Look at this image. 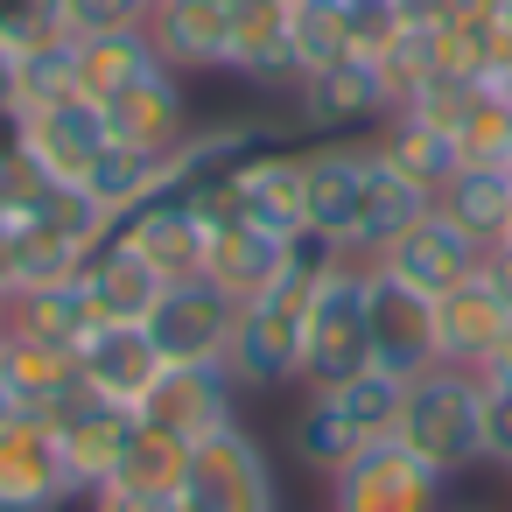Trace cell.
Listing matches in <instances>:
<instances>
[{
  "label": "cell",
  "instance_id": "1",
  "mask_svg": "<svg viewBox=\"0 0 512 512\" xmlns=\"http://www.w3.org/2000/svg\"><path fill=\"white\" fill-rule=\"evenodd\" d=\"M365 288L372 267L344 260L309 288V316H302V393L344 386L351 372L372 365V323H365Z\"/></svg>",
  "mask_w": 512,
  "mask_h": 512
},
{
  "label": "cell",
  "instance_id": "2",
  "mask_svg": "<svg viewBox=\"0 0 512 512\" xmlns=\"http://www.w3.org/2000/svg\"><path fill=\"white\" fill-rule=\"evenodd\" d=\"M477 393L484 379L463 372V365H428L421 379H407V407H400V442L435 463L442 477H463L484 463V442H477Z\"/></svg>",
  "mask_w": 512,
  "mask_h": 512
},
{
  "label": "cell",
  "instance_id": "3",
  "mask_svg": "<svg viewBox=\"0 0 512 512\" xmlns=\"http://www.w3.org/2000/svg\"><path fill=\"white\" fill-rule=\"evenodd\" d=\"M302 316H309V288H295V281L239 302V323L225 344V372L239 379V393L302 386Z\"/></svg>",
  "mask_w": 512,
  "mask_h": 512
},
{
  "label": "cell",
  "instance_id": "4",
  "mask_svg": "<svg viewBox=\"0 0 512 512\" xmlns=\"http://www.w3.org/2000/svg\"><path fill=\"white\" fill-rule=\"evenodd\" d=\"M176 512H281L274 456L260 449V435L246 421H232V428H218L211 442L190 449Z\"/></svg>",
  "mask_w": 512,
  "mask_h": 512
},
{
  "label": "cell",
  "instance_id": "5",
  "mask_svg": "<svg viewBox=\"0 0 512 512\" xmlns=\"http://www.w3.org/2000/svg\"><path fill=\"white\" fill-rule=\"evenodd\" d=\"M442 470L421 463L400 435L365 442L337 477H330V512H442Z\"/></svg>",
  "mask_w": 512,
  "mask_h": 512
},
{
  "label": "cell",
  "instance_id": "6",
  "mask_svg": "<svg viewBox=\"0 0 512 512\" xmlns=\"http://www.w3.org/2000/svg\"><path fill=\"white\" fill-rule=\"evenodd\" d=\"M288 106H295V127L309 141H351V134H372L393 113V92H386L372 57H337V64L309 71Z\"/></svg>",
  "mask_w": 512,
  "mask_h": 512
},
{
  "label": "cell",
  "instance_id": "7",
  "mask_svg": "<svg viewBox=\"0 0 512 512\" xmlns=\"http://www.w3.org/2000/svg\"><path fill=\"white\" fill-rule=\"evenodd\" d=\"M85 505V484L71 477L57 435L43 414L0 421V512H71Z\"/></svg>",
  "mask_w": 512,
  "mask_h": 512
},
{
  "label": "cell",
  "instance_id": "8",
  "mask_svg": "<svg viewBox=\"0 0 512 512\" xmlns=\"http://www.w3.org/2000/svg\"><path fill=\"white\" fill-rule=\"evenodd\" d=\"M372 169H379L372 134H351V141H302V204H309V232H323V239H337V246L351 253V232H358Z\"/></svg>",
  "mask_w": 512,
  "mask_h": 512
},
{
  "label": "cell",
  "instance_id": "9",
  "mask_svg": "<svg viewBox=\"0 0 512 512\" xmlns=\"http://www.w3.org/2000/svg\"><path fill=\"white\" fill-rule=\"evenodd\" d=\"M15 141H22V155L50 176V183H85L92 176V162L113 148V127H106V113L92 106V99H43V106H22L15 113Z\"/></svg>",
  "mask_w": 512,
  "mask_h": 512
},
{
  "label": "cell",
  "instance_id": "10",
  "mask_svg": "<svg viewBox=\"0 0 512 512\" xmlns=\"http://www.w3.org/2000/svg\"><path fill=\"white\" fill-rule=\"evenodd\" d=\"M232 323H239V302L211 274H190V281L162 288V302L148 316V337H155L162 365H211V358H225Z\"/></svg>",
  "mask_w": 512,
  "mask_h": 512
},
{
  "label": "cell",
  "instance_id": "11",
  "mask_svg": "<svg viewBox=\"0 0 512 512\" xmlns=\"http://www.w3.org/2000/svg\"><path fill=\"white\" fill-rule=\"evenodd\" d=\"M379 274H393V281H407L414 295H428V302H442L449 288H463L477 267H484V239H470L442 204L428 211V218H414L379 260H372Z\"/></svg>",
  "mask_w": 512,
  "mask_h": 512
},
{
  "label": "cell",
  "instance_id": "12",
  "mask_svg": "<svg viewBox=\"0 0 512 512\" xmlns=\"http://www.w3.org/2000/svg\"><path fill=\"white\" fill-rule=\"evenodd\" d=\"M141 421H155V428H169L176 442H211L218 428H232L239 421V379L225 372V358H211V365H162V379H155V393L141 400Z\"/></svg>",
  "mask_w": 512,
  "mask_h": 512
},
{
  "label": "cell",
  "instance_id": "13",
  "mask_svg": "<svg viewBox=\"0 0 512 512\" xmlns=\"http://www.w3.org/2000/svg\"><path fill=\"white\" fill-rule=\"evenodd\" d=\"M225 197H232V211H239L246 225H260V232H281V239L309 232L302 141H267V148H253L246 162H232V169H225Z\"/></svg>",
  "mask_w": 512,
  "mask_h": 512
},
{
  "label": "cell",
  "instance_id": "14",
  "mask_svg": "<svg viewBox=\"0 0 512 512\" xmlns=\"http://www.w3.org/2000/svg\"><path fill=\"white\" fill-rule=\"evenodd\" d=\"M365 323H372V365L379 372L421 379L428 365H442V351H435V302L414 295L407 281L379 274V267H372V288H365Z\"/></svg>",
  "mask_w": 512,
  "mask_h": 512
},
{
  "label": "cell",
  "instance_id": "15",
  "mask_svg": "<svg viewBox=\"0 0 512 512\" xmlns=\"http://www.w3.org/2000/svg\"><path fill=\"white\" fill-rule=\"evenodd\" d=\"M43 421H50V435H57V449H64L71 477L85 484V498L113 477V463L127 456V442H134V428H141V414H134V407L99 400L92 386H78V393H71L64 407H50Z\"/></svg>",
  "mask_w": 512,
  "mask_h": 512
},
{
  "label": "cell",
  "instance_id": "16",
  "mask_svg": "<svg viewBox=\"0 0 512 512\" xmlns=\"http://www.w3.org/2000/svg\"><path fill=\"white\" fill-rule=\"evenodd\" d=\"M99 113H106V127H113V141H127V148H155V155H176V148L197 134L190 78H176L169 64L141 71V78H134L120 99H106Z\"/></svg>",
  "mask_w": 512,
  "mask_h": 512
},
{
  "label": "cell",
  "instance_id": "17",
  "mask_svg": "<svg viewBox=\"0 0 512 512\" xmlns=\"http://www.w3.org/2000/svg\"><path fill=\"white\" fill-rule=\"evenodd\" d=\"M148 36H155V57L176 78H225L232 8H218V0H155Z\"/></svg>",
  "mask_w": 512,
  "mask_h": 512
},
{
  "label": "cell",
  "instance_id": "18",
  "mask_svg": "<svg viewBox=\"0 0 512 512\" xmlns=\"http://www.w3.org/2000/svg\"><path fill=\"white\" fill-rule=\"evenodd\" d=\"M78 365H85V386L99 400H120L141 414V400L155 393L162 379V351L148 337V323H99L85 344H78Z\"/></svg>",
  "mask_w": 512,
  "mask_h": 512
},
{
  "label": "cell",
  "instance_id": "19",
  "mask_svg": "<svg viewBox=\"0 0 512 512\" xmlns=\"http://www.w3.org/2000/svg\"><path fill=\"white\" fill-rule=\"evenodd\" d=\"M505 330H512V302L484 281V267H477L463 288H449V295L435 302V351H442V365L484 372V358L498 351Z\"/></svg>",
  "mask_w": 512,
  "mask_h": 512
},
{
  "label": "cell",
  "instance_id": "20",
  "mask_svg": "<svg viewBox=\"0 0 512 512\" xmlns=\"http://www.w3.org/2000/svg\"><path fill=\"white\" fill-rule=\"evenodd\" d=\"M120 239H127L162 281H190V274H204V225H197V211H190L176 190L148 197L141 211H127V218H120Z\"/></svg>",
  "mask_w": 512,
  "mask_h": 512
},
{
  "label": "cell",
  "instance_id": "21",
  "mask_svg": "<svg viewBox=\"0 0 512 512\" xmlns=\"http://www.w3.org/2000/svg\"><path fill=\"white\" fill-rule=\"evenodd\" d=\"M281 267H288V239L281 232H260L246 218H225V225L204 232V274L232 302H253V295L281 288Z\"/></svg>",
  "mask_w": 512,
  "mask_h": 512
},
{
  "label": "cell",
  "instance_id": "22",
  "mask_svg": "<svg viewBox=\"0 0 512 512\" xmlns=\"http://www.w3.org/2000/svg\"><path fill=\"white\" fill-rule=\"evenodd\" d=\"M0 379H8V393H15L22 414H50V407H64V400L85 386V365H78V344H50V337L8 323V358H0Z\"/></svg>",
  "mask_w": 512,
  "mask_h": 512
},
{
  "label": "cell",
  "instance_id": "23",
  "mask_svg": "<svg viewBox=\"0 0 512 512\" xmlns=\"http://www.w3.org/2000/svg\"><path fill=\"white\" fill-rule=\"evenodd\" d=\"M372 148H379V162H386V169H400V176H407V183H421L428 197H442V183L463 169L456 134H442L435 120H421V113H407V106H393V113L372 127Z\"/></svg>",
  "mask_w": 512,
  "mask_h": 512
},
{
  "label": "cell",
  "instance_id": "24",
  "mask_svg": "<svg viewBox=\"0 0 512 512\" xmlns=\"http://www.w3.org/2000/svg\"><path fill=\"white\" fill-rule=\"evenodd\" d=\"M78 274H85V288L99 295V316H106V323H148L155 302H162V288H169L120 232H113L106 246H92Z\"/></svg>",
  "mask_w": 512,
  "mask_h": 512
},
{
  "label": "cell",
  "instance_id": "25",
  "mask_svg": "<svg viewBox=\"0 0 512 512\" xmlns=\"http://www.w3.org/2000/svg\"><path fill=\"white\" fill-rule=\"evenodd\" d=\"M8 323L15 330H36L50 344H85L106 316H99V295L85 288V274H64V281H43L29 295H15L8 302Z\"/></svg>",
  "mask_w": 512,
  "mask_h": 512
},
{
  "label": "cell",
  "instance_id": "26",
  "mask_svg": "<svg viewBox=\"0 0 512 512\" xmlns=\"http://www.w3.org/2000/svg\"><path fill=\"white\" fill-rule=\"evenodd\" d=\"M428 211H435V197H428L421 183H407L400 169L379 162V169H372V190H365V211H358V232H351V260L372 267V260H379L414 218H428Z\"/></svg>",
  "mask_w": 512,
  "mask_h": 512
},
{
  "label": "cell",
  "instance_id": "27",
  "mask_svg": "<svg viewBox=\"0 0 512 512\" xmlns=\"http://www.w3.org/2000/svg\"><path fill=\"white\" fill-rule=\"evenodd\" d=\"M470 239H484V246H498L505 239V225H512V169L505 162H463L449 183H442V197H435Z\"/></svg>",
  "mask_w": 512,
  "mask_h": 512
},
{
  "label": "cell",
  "instance_id": "28",
  "mask_svg": "<svg viewBox=\"0 0 512 512\" xmlns=\"http://www.w3.org/2000/svg\"><path fill=\"white\" fill-rule=\"evenodd\" d=\"M155 36L148 29H120V36H78V99L106 106L120 99L141 71H155Z\"/></svg>",
  "mask_w": 512,
  "mask_h": 512
},
{
  "label": "cell",
  "instance_id": "29",
  "mask_svg": "<svg viewBox=\"0 0 512 512\" xmlns=\"http://www.w3.org/2000/svg\"><path fill=\"white\" fill-rule=\"evenodd\" d=\"M85 190L113 211V218H127V211H141L148 197H162L169 190V155H155V148H127V141H113L99 162H92V176H85Z\"/></svg>",
  "mask_w": 512,
  "mask_h": 512
},
{
  "label": "cell",
  "instance_id": "30",
  "mask_svg": "<svg viewBox=\"0 0 512 512\" xmlns=\"http://www.w3.org/2000/svg\"><path fill=\"white\" fill-rule=\"evenodd\" d=\"M288 442H295V456H302V470H316L323 484L365 449V435L344 421V407L330 400V393H302V407H295V421H288Z\"/></svg>",
  "mask_w": 512,
  "mask_h": 512
},
{
  "label": "cell",
  "instance_id": "31",
  "mask_svg": "<svg viewBox=\"0 0 512 512\" xmlns=\"http://www.w3.org/2000/svg\"><path fill=\"white\" fill-rule=\"evenodd\" d=\"M22 225H36V232L64 239L71 253H92V246H106V239L120 232V218H113V211H106V204H99L85 183H50Z\"/></svg>",
  "mask_w": 512,
  "mask_h": 512
},
{
  "label": "cell",
  "instance_id": "32",
  "mask_svg": "<svg viewBox=\"0 0 512 512\" xmlns=\"http://www.w3.org/2000/svg\"><path fill=\"white\" fill-rule=\"evenodd\" d=\"M183 470H190V442H176L169 428L141 421L134 442H127V456L113 463L106 484H120V491H148V498H176V491H183ZM106 484H99V491H106Z\"/></svg>",
  "mask_w": 512,
  "mask_h": 512
},
{
  "label": "cell",
  "instance_id": "33",
  "mask_svg": "<svg viewBox=\"0 0 512 512\" xmlns=\"http://www.w3.org/2000/svg\"><path fill=\"white\" fill-rule=\"evenodd\" d=\"M337 407H344V421L365 435V442H386L393 428H400V407H407V379H393V372H379V365H365V372H351L344 386H323Z\"/></svg>",
  "mask_w": 512,
  "mask_h": 512
},
{
  "label": "cell",
  "instance_id": "34",
  "mask_svg": "<svg viewBox=\"0 0 512 512\" xmlns=\"http://www.w3.org/2000/svg\"><path fill=\"white\" fill-rule=\"evenodd\" d=\"M288 50H295L302 78L323 71V64H337V57H351L344 0H288Z\"/></svg>",
  "mask_w": 512,
  "mask_h": 512
},
{
  "label": "cell",
  "instance_id": "35",
  "mask_svg": "<svg viewBox=\"0 0 512 512\" xmlns=\"http://www.w3.org/2000/svg\"><path fill=\"white\" fill-rule=\"evenodd\" d=\"M414 22V0H344V36H351V57H386L400 43V29Z\"/></svg>",
  "mask_w": 512,
  "mask_h": 512
},
{
  "label": "cell",
  "instance_id": "36",
  "mask_svg": "<svg viewBox=\"0 0 512 512\" xmlns=\"http://www.w3.org/2000/svg\"><path fill=\"white\" fill-rule=\"evenodd\" d=\"M477 442H484V463L512 477V379H484V393H477Z\"/></svg>",
  "mask_w": 512,
  "mask_h": 512
},
{
  "label": "cell",
  "instance_id": "37",
  "mask_svg": "<svg viewBox=\"0 0 512 512\" xmlns=\"http://www.w3.org/2000/svg\"><path fill=\"white\" fill-rule=\"evenodd\" d=\"M57 36H71L64 0H0V43L36 50V43H57Z\"/></svg>",
  "mask_w": 512,
  "mask_h": 512
},
{
  "label": "cell",
  "instance_id": "38",
  "mask_svg": "<svg viewBox=\"0 0 512 512\" xmlns=\"http://www.w3.org/2000/svg\"><path fill=\"white\" fill-rule=\"evenodd\" d=\"M155 0H64V29L71 36H120V29H148Z\"/></svg>",
  "mask_w": 512,
  "mask_h": 512
},
{
  "label": "cell",
  "instance_id": "39",
  "mask_svg": "<svg viewBox=\"0 0 512 512\" xmlns=\"http://www.w3.org/2000/svg\"><path fill=\"white\" fill-rule=\"evenodd\" d=\"M85 512H176V498H148V491H120V484H106V491L85 498Z\"/></svg>",
  "mask_w": 512,
  "mask_h": 512
},
{
  "label": "cell",
  "instance_id": "40",
  "mask_svg": "<svg viewBox=\"0 0 512 512\" xmlns=\"http://www.w3.org/2000/svg\"><path fill=\"white\" fill-rule=\"evenodd\" d=\"M0 113H22V50L0 43Z\"/></svg>",
  "mask_w": 512,
  "mask_h": 512
},
{
  "label": "cell",
  "instance_id": "41",
  "mask_svg": "<svg viewBox=\"0 0 512 512\" xmlns=\"http://www.w3.org/2000/svg\"><path fill=\"white\" fill-rule=\"evenodd\" d=\"M414 15H428V22H463V15H491V0H414Z\"/></svg>",
  "mask_w": 512,
  "mask_h": 512
},
{
  "label": "cell",
  "instance_id": "42",
  "mask_svg": "<svg viewBox=\"0 0 512 512\" xmlns=\"http://www.w3.org/2000/svg\"><path fill=\"white\" fill-rule=\"evenodd\" d=\"M484 281L512 302V246H505V239H498V246H484Z\"/></svg>",
  "mask_w": 512,
  "mask_h": 512
},
{
  "label": "cell",
  "instance_id": "43",
  "mask_svg": "<svg viewBox=\"0 0 512 512\" xmlns=\"http://www.w3.org/2000/svg\"><path fill=\"white\" fill-rule=\"evenodd\" d=\"M484 379H512V330L498 337V351L484 358Z\"/></svg>",
  "mask_w": 512,
  "mask_h": 512
},
{
  "label": "cell",
  "instance_id": "44",
  "mask_svg": "<svg viewBox=\"0 0 512 512\" xmlns=\"http://www.w3.org/2000/svg\"><path fill=\"white\" fill-rule=\"evenodd\" d=\"M491 15H498V29H505V43H512V0H491Z\"/></svg>",
  "mask_w": 512,
  "mask_h": 512
},
{
  "label": "cell",
  "instance_id": "45",
  "mask_svg": "<svg viewBox=\"0 0 512 512\" xmlns=\"http://www.w3.org/2000/svg\"><path fill=\"white\" fill-rule=\"evenodd\" d=\"M0 358H8V316H0Z\"/></svg>",
  "mask_w": 512,
  "mask_h": 512
},
{
  "label": "cell",
  "instance_id": "46",
  "mask_svg": "<svg viewBox=\"0 0 512 512\" xmlns=\"http://www.w3.org/2000/svg\"><path fill=\"white\" fill-rule=\"evenodd\" d=\"M505 246H512V225H505Z\"/></svg>",
  "mask_w": 512,
  "mask_h": 512
},
{
  "label": "cell",
  "instance_id": "47",
  "mask_svg": "<svg viewBox=\"0 0 512 512\" xmlns=\"http://www.w3.org/2000/svg\"><path fill=\"white\" fill-rule=\"evenodd\" d=\"M218 8H232V0H218Z\"/></svg>",
  "mask_w": 512,
  "mask_h": 512
}]
</instances>
